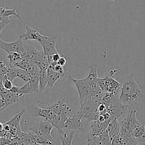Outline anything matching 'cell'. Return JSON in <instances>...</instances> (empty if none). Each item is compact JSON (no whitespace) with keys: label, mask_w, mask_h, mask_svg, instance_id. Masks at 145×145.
<instances>
[{"label":"cell","mask_w":145,"mask_h":145,"mask_svg":"<svg viewBox=\"0 0 145 145\" xmlns=\"http://www.w3.org/2000/svg\"><path fill=\"white\" fill-rule=\"evenodd\" d=\"M98 82L104 93H117L120 91L121 84L112 76H106L101 79L99 78Z\"/></svg>","instance_id":"obj_6"},{"label":"cell","mask_w":145,"mask_h":145,"mask_svg":"<svg viewBox=\"0 0 145 145\" xmlns=\"http://www.w3.org/2000/svg\"><path fill=\"white\" fill-rule=\"evenodd\" d=\"M142 93V89L139 86L133 75L124 82L120 88L119 99L123 104L132 106L137 103Z\"/></svg>","instance_id":"obj_2"},{"label":"cell","mask_w":145,"mask_h":145,"mask_svg":"<svg viewBox=\"0 0 145 145\" xmlns=\"http://www.w3.org/2000/svg\"><path fill=\"white\" fill-rule=\"evenodd\" d=\"M53 126L47 120L41 121L38 125L31 128V135L34 142L42 145H53L51 135Z\"/></svg>","instance_id":"obj_3"},{"label":"cell","mask_w":145,"mask_h":145,"mask_svg":"<svg viewBox=\"0 0 145 145\" xmlns=\"http://www.w3.org/2000/svg\"><path fill=\"white\" fill-rule=\"evenodd\" d=\"M8 59L9 60V63L11 65H15L16 62L22 59V56L18 52H12V53L8 54Z\"/></svg>","instance_id":"obj_18"},{"label":"cell","mask_w":145,"mask_h":145,"mask_svg":"<svg viewBox=\"0 0 145 145\" xmlns=\"http://www.w3.org/2000/svg\"><path fill=\"white\" fill-rule=\"evenodd\" d=\"M48 85L47 70H40L39 72V92H43Z\"/></svg>","instance_id":"obj_16"},{"label":"cell","mask_w":145,"mask_h":145,"mask_svg":"<svg viewBox=\"0 0 145 145\" xmlns=\"http://www.w3.org/2000/svg\"><path fill=\"white\" fill-rule=\"evenodd\" d=\"M0 13L1 14V15L4 16L5 17H9L13 16L17 17V18H19L21 21H22V18H21L19 13L17 11L16 8H15V7L13 8H0Z\"/></svg>","instance_id":"obj_17"},{"label":"cell","mask_w":145,"mask_h":145,"mask_svg":"<svg viewBox=\"0 0 145 145\" xmlns=\"http://www.w3.org/2000/svg\"><path fill=\"white\" fill-rule=\"evenodd\" d=\"M120 124V135L125 138H134L133 132H134L135 129L137 126L141 125V123L137 118V110H130L127 113V116L121 120Z\"/></svg>","instance_id":"obj_4"},{"label":"cell","mask_w":145,"mask_h":145,"mask_svg":"<svg viewBox=\"0 0 145 145\" xmlns=\"http://www.w3.org/2000/svg\"><path fill=\"white\" fill-rule=\"evenodd\" d=\"M83 115L80 110H78L72 117H68L65 123L63 131H75L82 130L84 131V126L82 120L83 118Z\"/></svg>","instance_id":"obj_7"},{"label":"cell","mask_w":145,"mask_h":145,"mask_svg":"<svg viewBox=\"0 0 145 145\" xmlns=\"http://www.w3.org/2000/svg\"><path fill=\"white\" fill-rule=\"evenodd\" d=\"M145 133V127L143 125H140L137 126L135 129L134 132H133V136L135 138H140V137L143 135Z\"/></svg>","instance_id":"obj_20"},{"label":"cell","mask_w":145,"mask_h":145,"mask_svg":"<svg viewBox=\"0 0 145 145\" xmlns=\"http://www.w3.org/2000/svg\"><path fill=\"white\" fill-rule=\"evenodd\" d=\"M112 143V140L107 130L98 136H91L87 140V145H108Z\"/></svg>","instance_id":"obj_11"},{"label":"cell","mask_w":145,"mask_h":145,"mask_svg":"<svg viewBox=\"0 0 145 145\" xmlns=\"http://www.w3.org/2000/svg\"><path fill=\"white\" fill-rule=\"evenodd\" d=\"M107 132L112 140L120 134V124L118 118H115L110 121L107 127Z\"/></svg>","instance_id":"obj_14"},{"label":"cell","mask_w":145,"mask_h":145,"mask_svg":"<svg viewBox=\"0 0 145 145\" xmlns=\"http://www.w3.org/2000/svg\"><path fill=\"white\" fill-rule=\"evenodd\" d=\"M17 78L22 79L23 81L25 82H29L30 80V76L28 75V73L27 72L26 70L25 69H20L18 68V73H17Z\"/></svg>","instance_id":"obj_19"},{"label":"cell","mask_w":145,"mask_h":145,"mask_svg":"<svg viewBox=\"0 0 145 145\" xmlns=\"http://www.w3.org/2000/svg\"><path fill=\"white\" fill-rule=\"evenodd\" d=\"M3 130H4V123H2L0 122V133H1V132H2Z\"/></svg>","instance_id":"obj_26"},{"label":"cell","mask_w":145,"mask_h":145,"mask_svg":"<svg viewBox=\"0 0 145 145\" xmlns=\"http://www.w3.org/2000/svg\"><path fill=\"white\" fill-rule=\"evenodd\" d=\"M57 38V36H46L45 35V37L39 42L42 45L43 52L46 55L48 59L52 55L57 52V50L56 49Z\"/></svg>","instance_id":"obj_8"},{"label":"cell","mask_w":145,"mask_h":145,"mask_svg":"<svg viewBox=\"0 0 145 145\" xmlns=\"http://www.w3.org/2000/svg\"><path fill=\"white\" fill-rule=\"evenodd\" d=\"M52 68H53L54 70H55L56 72L65 74V70H64V68H63V67L61 66V65L57 64V65H55V66L52 67Z\"/></svg>","instance_id":"obj_23"},{"label":"cell","mask_w":145,"mask_h":145,"mask_svg":"<svg viewBox=\"0 0 145 145\" xmlns=\"http://www.w3.org/2000/svg\"><path fill=\"white\" fill-rule=\"evenodd\" d=\"M48 106L52 113V118L49 123H50L53 127H56L59 133H62L65 121L69 117V115L73 112V110L67 103L65 99L58 100L53 104Z\"/></svg>","instance_id":"obj_1"},{"label":"cell","mask_w":145,"mask_h":145,"mask_svg":"<svg viewBox=\"0 0 145 145\" xmlns=\"http://www.w3.org/2000/svg\"><path fill=\"white\" fill-rule=\"evenodd\" d=\"M20 92H21V93L23 96L25 94H28V93H31V92H33L29 82H25V84L23 85L21 87H20Z\"/></svg>","instance_id":"obj_21"},{"label":"cell","mask_w":145,"mask_h":145,"mask_svg":"<svg viewBox=\"0 0 145 145\" xmlns=\"http://www.w3.org/2000/svg\"><path fill=\"white\" fill-rule=\"evenodd\" d=\"M29 113L31 115L35 117H40L43 118L45 120L49 122L52 118V113L50 109L46 106L45 108H41L39 106H35V104H32L30 106Z\"/></svg>","instance_id":"obj_10"},{"label":"cell","mask_w":145,"mask_h":145,"mask_svg":"<svg viewBox=\"0 0 145 145\" xmlns=\"http://www.w3.org/2000/svg\"><path fill=\"white\" fill-rule=\"evenodd\" d=\"M137 141H138L139 145H145V133L142 137L137 138Z\"/></svg>","instance_id":"obj_25"},{"label":"cell","mask_w":145,"mask_h":145,"mask_svg":"<svg viewBox=\"0 0 145 145\" xmlns=\"http://www.w3.org/2000/svg\"><path fill=\"white\" fill-rule=\"evenodd\" d=\"M26 31L23 35L20 36V38L24 41L26 40H37L38 42L41 40L45 37V35H42L38 30L34 29L30 26H25Z\"/></svg>","instance_id":"obj_12"},{"label":"cell","mask_w":145,"mask_h":145,"mask_svg":"<svg viewBox=\"0 0 145 145\" xmlns=\"http://www.w3.org/2000/svg\"><path fill=\"white\" fill-rule=\"evenodd\" d=\"M47 74H48V86L52 89L53 86H55L56 82L59 80V79L62 78L64 76L63 74L59 73V72H56L55 70H54V69L52 67H49L47 70Z\"/></svg>","instance_id":"obj_15"},{"label":"cell","mask_w":145,"mask_h":145,"mask_svg":"<svg viewBox=\"0 0 145 145\" xmlns=\"http://www.w3.org/2000/svg\"><path fill=\"white\" fill-rule=\"evenodd\" d=\"M2 84L4 89H7V90H11V89L13 88V86H14L12 81L10 80L7 76H4V79H3Z\"/></svg>","instance_id":"obj_22"},{"label":"cell","mask_w":145,"mask_h":145,"mask_svg":"<svg viewBox=\"0 0 145 145\" xmlns=\"http://www.w3.org/2000/svg\"><path fill=\"white\" fill-rule=\"evenodd\" d=\"M25 41L23 40L19 37L16 41L12 42H5L0 38V48L5 51L7 54L12 52H18L21 54L25 46Z\"/></svg>","instance_id":"obj_9"},{"label":"cell","mask_w":145,"mask_h":145,"mask_svg":"<svg viewBox=\"0 0 145 145\" xmlns=\"http://www.w3.org/2000/svg\"><path fill=\"white\" fill-rule=\"evenodd\" d=\"M70 77L76 86V89H77L79 102H82L86 99H89L92 94V89L90 82L88 80L87 78L75 79V78L72 77V76Z\"/></svg>","instance_id":"obj_5"},{"label":"cell","mask_w":145,"mask_h":145,"mask_svg":"<svg viewBox=\"0 0 145 145\" xmlns=\"http://www.w3.org/2000/svg\"><path fill=\"white\" fill-rule=\"evenodd\" d=\"M110 123V122L101 123V122H99L97 120L92 121L91 125L92 136H98L102 134L103 132L107 130V127Z\"/></svg>","instance_id":"obj_13"},{"label":"cell","mask_w":145,"mask_h":145,"mask_svg":"<svg viewBox=\"0 0 145 145\" xmlns=\"http://www.w3.org/2000/svg\"><path fill=\"white\" fill-rule=\"evenodd\" d=\"M67 62V59H65V58L64 57H61L59 58V60H58L57 64H58V65H61V66L64 67L65 65H66Z\"/></svg>","instance_id":"obj_24"}]
</instances>
